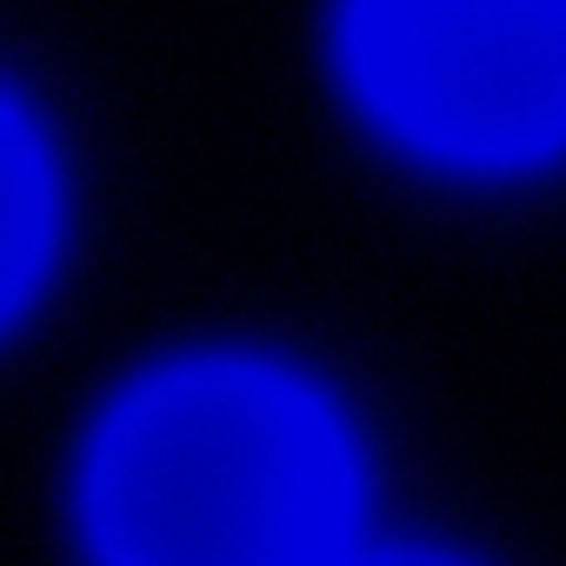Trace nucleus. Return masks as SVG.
<instances>
[{"label": "nucleus", "instance_id": "obj_3", "mask_svg": "<svg viewBox=\"0 0 566 566\" xmlns=\"http://www.w3.org/2000/svg\"><path fill=\"white\" fill-rule=\"evenodd\" d=\"M54 247V174L41 134L21 120L14 101H0V321H8L48 266Z\"/></svg>", "mask_w": 566, "mask_h": 566}, {"label": "nucleus", "instance_id": "obj_1", "mask_svg": "<svg viewBox=\"0 0 566 566\" xmlns=\"http://www.w3.org/2000/svg\"><path fill=\"white\" fill-rule=\"evenodd\" d=\"M81 500L101 566H340L360 473L307 380L193 360L107 413Z\"/></svg>", "mask_w": 566, "mask_h": 566}, {"label": "nucleus", "instance_id": "obj_4", "mask_svg": "<svg viewBox=\"0 0 566 566\" xmlns=\"http://www.w3.org/2000/svg\"><path fill=\"white\" fill-rule=\"evenodd\" d=\"M340 566H447V559H427V553H387V559H340Z\"/></svg>", "mask_w": 566, "mask_h": 566}, {"label": "nucleus", "instance_id": "obj_2", "mask_svg": "<svg viewBox=\"0 0 566 566\" xmlns=\"http://www.w3.org/2000/svg\"><path fill=\"white\" fill-rule=\"evenodd\" d=\"M340 48L420 154L513 167L566 147V0H347Z\"/></svg>", "mask_w": 566, "mask_h": 566}]
</instances>
